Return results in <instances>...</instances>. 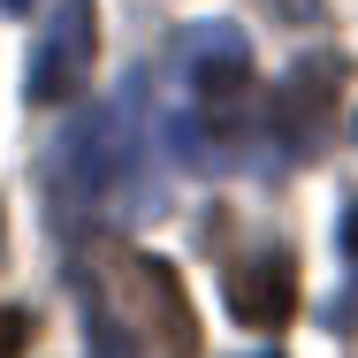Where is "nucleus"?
I'll list each match as a JSON object with an SVG mask.
<instances>
[{"label":"nucleus","instance_id":"f257e3e1","mask_svg":"<svg viewBox=\"0 0 358 358\" xmlns=\"http://www.w3.org/2000/svg\"><path fill=\"white\" fill-rule=\"evenodd\" d=\"M69 282L84 297L92 358H199V320L168 259L138 244H84Z\"/></svg>","mask_w":358,"mask_h":358},{"label":"nucleus","instance_id":"f03ea898","mask_svg":"<svg viewBox=\"0 0 358 358\" xmlns=\"http://www.w3.org/2000/svg\"><path fill=\"white\" fill-rule=\"evenodd\" d=\"M145 176V99H107L84 107L62 145H54V199L69 206H122L130 183Z\"/></svg>","mask_w":358,"mask_h":358},{"label":"nucleus","instance_id":"7ed1b4c3","mask_svg":"<svg viewBox=\"0 0 358 358\" xmlns=\"http://www.w3.org/2000/svg\"><path fill=\"white\" fill-rule=\"evenodd\" d=\"M183 84H191V115L206 122V138L229 145L252 115V46L236 23H199L183 46Z\"/></svg>","mask_w":358,"mask_h":358},{"label":"nucleus","instance_id":"20e7f679","mask_svg":"<svg viewBox=\"0 0 358 358\" xmlns=\"http://www.w3.org/2000/svg\"><path fill=\"white\" fill-rule=\"evenodd\" d=\"M92 62H99V8L92 0H62V15L46 23L38 54H31L23 92L38 107H69L76 92H84V76H92Z\"/></svg>","mask_w":358,"mask_h":358},{"label":"nucleus","instance_id":"39448f33","mask_svg":"<svg viewBox=\"0 0 358 358\" xmlns=\"http://www.w3.org/2000/svg\"><path fill=\"white\" fill-rule=\"evenodd\" d=\"M229 313L244 320V328H289V313H297V267H289V252H252L244 267H229Z\"/></svg>","mask_w":358,"mask_h":358},{"label":"nucleus","instance_id":"423d86ee","mask_svg":"<svg viewBox=\"0 0 358 358\" xmlns=\"http://www.w3.org/2000/svg\"><path fill=\"white\" fill-rule=\"evenodd\" d=\"M336 84H343L336 62H297V69H289V84L275 92V130H282L289 152H320V138H328V107H336Z\"/></svg>","mask_w":358,"mask_h":358},{"label":"nucleus","instance_id":"0eeeda50","mask_svg":"<svg viewBox=\"0 0 358 358\" xmlns=\"http://www.w3.org/2000/svg\"><path fill=\"white\" fill-rule=\"evenodd\" d=\"M23 343H31V313H8L0 305V358H23Z\"/></svg>","mask_w":358,"mask_h":358},{"label":"nucleus","instance_id":"6e6552de","mask_svg":"<svg viewBox=\"0 0 358 358\" xmlns=\"http://www.w3.org/2000/svg\"><path fill=\"white\" fill-rule=\"evenodd\" d=\"M343 252H351V259H358V206H351V214H343Z\"/></svg>","mask_w":358,"mask_h":358},{"label":"nucleus","instance_id":"1a4fd4ad","mask_svg":"<svg viewBox=\"0 0 358 358\" xmlns=\"http://www.w3.org/2000/svg\"><path fill=\"white\" fill-rule=\"evenodd\" d=\"M313 8H320V0H282V15H313Z\"/></svg>","mask_w":358,"mask_h":358},{"label":"nucleus","instance_id":"9d476101","mask_svg":"<svg viewBox=\"0 0 358 358\" xmlns=\"http://www.w3.org/2000/svg\"><path fill=\"white\" fill-rule=\"evenodd\" d=\"M0 8H8V15H23V8H38V0H0Z\"/></svg>","mask_w":358,"mask_h":358},{"label":"nucleus","instance_id":"9b49d317","mask_svg":"<svg viewBox=\"0 0 358 358\" xmlns=\"http://www.w3.org/2000/svg\"><path fill=\"white\" fill-rule=\"evenodd\" d=\"M0 252H8V221H0Z\"/></svg>","mask_w":358,"mask_h":358}]
</instances>
